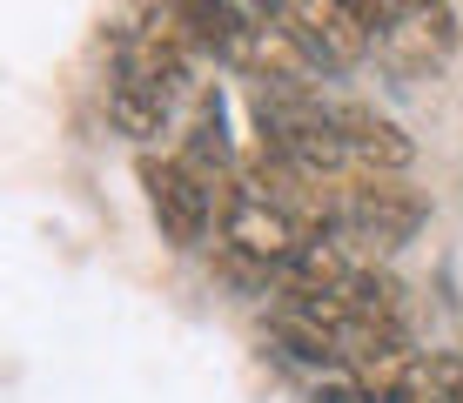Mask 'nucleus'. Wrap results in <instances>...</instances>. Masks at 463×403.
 Wrapping results in <instances>:
<instances>
[{
  "label": "nucleus",
  "mask_w": 463,
  "mask_h": 403,
  "mask_svg": "<svg viewBox=\"0 0 463 403\" xmlns=\"http://www.w3.org/2000/svg\"><path fill=\"white\" fill-rule=\"evenodd\" d=\"M141 188H148V208L155 222H162V235L175 249H195L202 235H209V182H202L188 161H141Z\"/></svg>",
  "instance_id": "5"
},
{
  "label": "nucleus",
  "mask_w": 463,
  "mask_h": 403,
  "mask_svg": "<svg viewBox=\"0 0 463 403\" xmlns=\"http://www.w3.org/2000/svg\"><path fill=\"white\" fill-rule=\"evenodd\" d=\"M336 121H343V149H349V161H356L363 175H403L410 161H417V141H410L390 115H376V108L349 101V108H336Z\"/></svg>",
  "instance_id": "6"
},
{
  "label": "nucleus",
  "mask_w": 463,
  "mask_h": 403,
  "mask_svg": "<svg viewBox=\"0 0 463 403\" xmlns=\"http://www.w3.org/2000/svg\"><path fill=\"white\" fill-rule=\"evenodd\" d=\"M182 14H188V27H195V41L209 47V54L222 61H235V68H249V54H255V34L262 27L249 21V0H182Z\"/></svg>",
  "instance_id": "8"
},
{
  "label": "nucleus",
  "mask_w": 463,
  "mask_h": 403,
  "mask_svg": "<svg viewBox=\"0 0 463 403\" xmlns=\"http://www.w3.org/2000/svg\"><path fill=\"white\" fill-rule=\"evenodd\" d=\"M396 296H403V289H396L390 276H376V269H356V276L343 283V296H336V302H343V310L356 316V322H396V310H403Z\"/></svg>",
  "instance_id": "10"
},
{
  "label": "nucleus",
  "mask_w": 463,
  "mask_h": 403,
  "mask_svg": "<svg viewBox=\"0 0 463 403\" xmlns=\"http://www.w3.org/2000/svg\"><path fill=\"white\" fill-rule=\"evenodd\" d=\"M410 403H463V357H417Z\"/></svg>",
  "instance_id": "11"
},
{
  "label": "nucleus",
  "mask_w": 463,
  "mask_h": 403,
  "mask_svg": "<svg viewBox=\"0 0 463 403\" xmlns=\"http://www.w3.org/2000/svg\"><path fill=\"white\" fill-rule=\"evenodd\" d=\"M376 54L396 74H437L457 54V14L450 0H403L390 21L376 27Z\"/></svg>",
  "instance_id": "2"
},
{
  "label": "nucleus",
  "mask_w": 463,
  "mask_h": 403,
  "mask_svg": "<svg viewBox=\"0 0 463 403\" xmlns=\"http://www.w3.org/2000/svg\"><path fill=\"white\" fill-rule=\"evenodd\" d=\"M168 108H175V94L148 88V81H135V74H115V81H108V121H115L121 135H135V141L168 135Z\"/></svg>",
  "instance_id": "9"
},
{
  "label": "nucleus",
  "mask_w": 463,
  "mask_h": 403,
  "mask_svg": "<svg viewBox=\"0 0 463 403\" xmlns=\"http://www.w3.org/2000/svg\"><path fill=\"white\" fill-rule=\"evenodd\" d=\"M423 222H430V202L417 188H403L396 175H363V182L343 196V208H336V229L349 242H363V249H376V255L403 249Z\"/></svg>",
  "instance_id": "1"
},
{
  "label": "nucleus",
  "mask_w": 463,
  "mask_h": 403,
  "mask_svg": "<svg viewBox=\"0 0 463 403\" xmlns=\"http://www.w3.org/2000/svg\"><path fill=\"white\" fill-rule=\"evenodd\" d=\"M249 7H255V14H282L289 0H249Z\"/></svg>",
  "instance_id": "13"
},
{
  "label": "nucleus",
  "mask_w": 463,
  "mask_h": 403,
  "mask_svg": "<svg viewBox=\"0 0 463 403\" xmlns=\"http://www.w3.org/2000/svg\"><path fill=\"white\" fill-rule=\"evenodd\" d=\"M222 242L262 269H282L302 242V222L269 188H229V202H222Z\"/></svg>",
  "instance_id": "3"
},
{
  "label": "nucleus",
  "mask_w": 463,
  "mask_h": 403,
  "mask_svg": "<svg viewBox=\"0 0 463 403\" xmlns=\"http://www.w3.org/2000/svg\"><path fill=\"white\" fill-rule=\"evenodd\" d=\"M289 41L316 68H349L376 47V27L363 21L356 0H296L289 7Z\"/></svg>",
  "instance_id": "4"
},
{
  "label": "nucleus",
  "mask_w": 463,
  "mask_h": 403,
  "mask_svg": "<svg viewBox=\"0 0 463 403\" xmlns=\"http://www.w3.org/2000/svg\"><path fill=\"white\" fill-rule=\"evenodd\" d=\"M309 403H363V390H356V383H316Z\"/></svg>",
  "instance_id": "12"
},
{
  "label": "nucleus",
  "mask_w": 463,
  "mask_h": 403,
  "mask_svg": "<svg viewBox=\"0 0 463 403\" xmlns=\"http://www.w3.org/2000/svg\"><path fill=\"white\" fill-rule=\"evenodd\" d=\"M356 276L349 269V249L336 229H302L296 255L282 263V283L296 289V296H343V283Z\"/></svg>",
  "instance_id": "7"
}]
</instances>
